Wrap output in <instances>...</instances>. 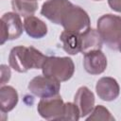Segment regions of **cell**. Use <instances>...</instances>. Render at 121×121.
Segmentation results:
<instances>
[{
	"instance_id": "4fadbf2b",
	"label": "cell",
	"mask_w": 121,
	"mask_h": 121,
	"mask_svg": "<svg viewBox=\"0 0 121 121\" xmlns=\"http://www.w3.org/2000/svg\"><path fill=\"white\" fill-rule=\"evenodd\" d=\"M24 29L26 34L33 39H41L47 34V26L36 16H28L24 20Z\"/></svg>"
},
{
	"instance_id": "52a82bcc",
	"label": "cell",
	"mask_w": 121,
	"mask_h": 121,
	"mask_svg": "<svg viewBox=\"0 0 121 121\" xmlns=\"http://www.w3.org/2000/svg\"><path fill=\"white\" fill-rule=\"evenodd\" d=\"M60 82L45 76H37L33 78L28 83V90L34 95L43 98L59 95L60 89Z\"/></svg>"
},
{
	"instance_id": "ffe728a7",
	"label": "cell",
	"mask_w": 121,
	"mask_h": 121,
	"mask_svg": "<svg viewBox=\"0 0 121 121\" xmlns=\"http://www.w3.org/2000/svg\"><path fill=\"white\" fill-rule=\"evenodd\" d=\"M109 7L116 12H121V0H108Z\"/></svg>"
},
{
	"instance_id": "3957f363",
	"label": "cell",
	"mask_w": 121,
	"mask_h": 121,
	"mask_svg": "<svg viewBox=\"0 0 121 121\" xmlns=\"http://www.w3.org/2000/svg\"><path fill=\"white\" fill-rule=\"evenodd\" d=\"M43 75L59 82L69 80L75 73V64L69 57H47L42 67Z\"/></svg>"
},
{
	"instance_id": "ac0fdd59",
	"label": "cell",
	"mask_w": 121,
	"mask_h": 121,
	"mask_svg": "<svg viewBox=\"0 0 121 121\" xmlns=\"http://www.w3.org/2000/svg\"><path fill=\"white\" fill-rule=\"evenodd\" d=\"M80 118V112L78 106L73 102H66L64 107V114L62 120L77 121Z\"/></svg>"
},
{
	"instance_id": "277c9868",
	"label": "cell",
	"mask_w": 121,
	"mask_h": 121,
	"mask_svg": "<svg viewBox=\"0 0 121 121\" xmlns=\"http://www.w3.org/2000/svg\"><path fill=\"white\" fill-rule=\"evenodd\" d=\"M91 20L88 13L78 6L72 5L62 18L60 26L65 30L83 33L90 28Z\"/></svg>"
},
{
	"instance_id": "5bb4252c",
	"label": "cell",
	"mask_w": 121,
	"mask_h": 121,
	"mask_svg": "<svg viewBox=\"0 0 121 121\" xmlns=\"http://www.w3.org/2000/svg\"><path fill=\"white\" fill-rule=\"evenodd\" d=\"M18 100V93L12 86L2 85L0 87V108L3 113L12 111L17 105Z\"/></svg>"
},
{
	"instance_id": "9c48e42d",
	"label": "cell",
	"mask_w": 121,
	"mask_h": 121,
	"mask_svg": "<svg viewBox=\"0 0 121 121\" xmlns=\"http://www.w3.org/2000/svg\"><path fill=\"white\" fill-rule=\"evenodd\" d=\"M107 58L101 49L93 50L84 54L83 67L91 75L102 74L107 68Z\"/></svg>"
},
{
	"instance_id": "ba28073f",
	"label": "cell",
	"mask_w": 121,
	"mask_h": 121,
	"mask_svg": "<svg viewBox=\"0 0 121 121\" xmlns=\"http://www.w3.org/2000/svg\"><path fill=\"white\" fill-rule=\"evenodd\" d=\"M73 4L69 0H46L41 9V14L56 25H60L62 18Z\"/></svg>"
},
{
	"instance_id": "30bf717a",
	"label": "cell",
	"mask_w": 121,
	"mask_h": 121,
	"mask_svg": "<svg viewBox=\"0 0 121 121\" xmlns=\"http://www.w3.org/2000/svg\"><path fill=\"white\" fill-rule=\"evenodd\" d=\"M95 91L100 99L104 101H112L118 97L120 94V87L115 78L103 77L97 80Z\"/></svg>"
},
{
	"instance_id": "9a60e30c",
	"label": "cell",
	"mask_w": 121,
	"mask_h": 121,
	"mask_svg": "<svg viewBox=\"0 0 121 121\" xmlns=\"http://www.w3.org/2000/svg\"><path fill=\"white\" fill-rule=\"evenodd\" d=\"M103 41L97 29L89 28L81 33V52L85 54L93 50L102 48Z\"/></svg>"
},
{
	"instance_id": "e0dca14e",
	"label": "cell",
	"mask_w": 121,
	"mask_h": 121,
	"mask_svg": "<svg viewBox=\"0 0 121 121\" xmlns=\"http://www.w3.org/2000/svg\"><path fill=\"white\" fill-rule=\"evenodd\" d=\"M87 121L93 120H103V121H114V117L112 115L110 111L103 105L95 106L91 112L90 115L86 118Z\"/></svg>"
},
{
	"instance_id": "d6986e66",
	"label": "cell",
	"mask_w": 121,
	"mask_h": 121,
	"mask_svg": "<svg viewBox=\"0 0 121 121\" xmlns=\"http://www.w3.org/2000/svg\"><path fill=\"white\" fill-rule=\"evenodd\" d=\"M1 68V86L5 85V83H7L9 78H10V69L8 65L6 64H2L0 66Z\"/></svg>"
},
{
	"instance_id": "44dd1931",
	"label": "cell",
	"mask_w": 121,
	"mask_h": 121,
	"mask_svg": "<svg viewBox=\"0 0 121 121\" xmlns=\"http://www.w3.org/2000/svg\"><path fill=\"white\" fill-rule=\"evenodd\" d=\"M118 50H119V51L121 52V44H120V46H119V49H118Z\"/></svg>"
},
{
	"instance_id": "7a4b0ae2",
	"label": "cell",
	"mask_w": 121,
	"mask_h": 121,
	"mask_svg": "<svg viewBox=\"0 0 121 121\" xmlns=\"http://www.w3.org/2000/svg\"><path fill=\"white\" fill-rule=\"evenodd\" d=\"M97 31L106 45L118 50L121 44V17L112 13L102 15L97 20Z\"/></svg>"
},
{
	"instance_id": "7402d4cb",
	"label": "cell",
	"mask_w": 121,
	"mask_h": 121,
	"mask_svg": "<svg viewBox=\"0 0 121 121\" xmlns=\"http://www.w3.org/2000/svg\"><path fill=\"white\" fill-rule=\"evenodd\" d=\"M94 1H102V0H94Z\"/></svg>"
},
{
	"instance_id": "2e32d148",
	"label": "cell",
	"mask_w": 121,
	"mask_h": 121,
	"mask_svg": "<svg viewBox=\"0 0 121 121\" xmlns=\"http://www.w3.org/2000/svg\"><path fill=\"white\" fill-rule=\"evenodd\" d=\"M11 7L14 12L26 18L35 13L38 9V3L32 0H11Z\"/></svg>"
},
{
	"instance_id": "6da1fadb",
	"label": "cell",
	"mask_w": 121,
	"mask_h": 121,
	"mask_svg": "<svg viewBox=\"0 0 121 121\" xmlns=\"http://www.w3.org/2000/svg\"><path fill=\"white\" fill-rule=\"evenodd\" d=\"M47 56L33 46L18 45L11 48L9 55V66L19 73H26L30 69H42Z\"/></svg>"
},
{
	"instance_id": "7c38bea8",
	"label": "cell",
	"mask_w": 121,
	"mask_h": 121,
	"mask_svg": "<svg viewBox=\"0 0 121 121\" xmlns=\"http://www.w3.org/2000/svg\"><path fill=\"white\" fill-rule=\"evenodd\" d=\"M63 50L69 55H77L81 52V33L63 30L60 35Z\"/></svg>"
},
{
	"instance_id": "8992f818",
	"label": "cell",
	"mask_w": 121,
	"mask_h": 121,
	"mask_svg": "<svg viewBox=\"0 0 121 121\" xmlns=\"http://www.w3.org/2000/svg\"><path fill=\"white\" fill-rule=\"evenodd\" d=\"M24 24L22 23L21 16L16 12H7L1 17V41L0 43L4 44L7 41L16 40L23 33Z\"/></svg>"
},
{
	"instance_id": "603a6c76",
	"label": "cell",
	"mask_w": 121,
	"mask_h": 121,
	"mask_svg": "<svg viewBox=\"0 0 121 121\" xmlns=\"http://www.w3.org/2000/svg\"><path fill=\"white\" fill-rule=\"evenodd\" d=\"M32 1H37V0H32Z\"/></svg>"
},
{
	"instance_id": "5b68a950",
	"label": "cell",
	"mask_w": 121,
	"mask_h": 121,
	"mask_svg": "<svg viewBox=\"0 0 121 121\" xmlns=\"http://www.w3.org/2000/svg\"><path fill=\"white\" fill-rule=\"evenodd\" d=\"M65 103L59 95L43 97L38 103V113L46 120H62Z\"/></svg>"
},
{
	"instance_id": "8fae6325",
	"label": "cell",
	"mask_w": 121,
	"mask_h": 121,
	"mask_svg": "<svg viewBox=\"0 0 121 121\" xmlns=\"http://www.w3.org/2000/svg\"><path fill=\"white\" fill-rule=\"evenodd\" d=\"M74 103L79 110L80 117H85L95 108V95L88 87L81 86L74 96Z\"/></svg>"
}]
</instances>
